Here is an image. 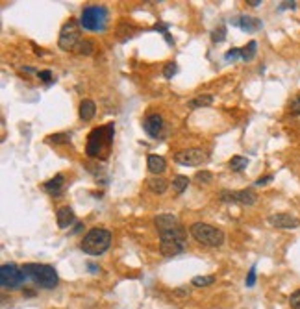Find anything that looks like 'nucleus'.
Masks as SVG:
<instances>
[{
  "mask_svg": "<svg viewBox=\"0 0 300 309\" xmlns=\"http://www.w3.org/2000/svg\"><path fill=\"white\" fill-rule=\"evenodd\" d=\"M113 135H115V124L108 122L106 126H98L91 133L87 135V145H85V154L87 158L98 159L113 143Z\"/></svg>",
  "mask_w": 300,
  "mask_h": 309,
  "instance_id": "f257e3e1",
  "label": "nucleus"
},
{
  "mask_svg": "<svg viewBox=\"0 0 300 309\" xmlns=\"http://www.w3.org/2000/svg\"><path fill=\"white\" fill-rule=\"evenodd\" d=\"M111 239H113V235H111L110 230H106V228H91L82 239L80 250L87 254V256H102V254L110 250Z\"/></svg>",
  "mask_w": 300,
  "mask_h": 309,
  "instance_id": "f03ea898",
  "label": "nucleus"
},
{
  "mask_svg": "<svg viewBox=\"0 0 300 309\" xmlns=\"http://www.w3.org/2000/svg\"><path fill=\"white\" fill-rule=\"evenodd\" d=\"M156 230L159 233V239H170V241H178V243H187V230L183 228L178 217L170 215V213H161L154 218Z\"/></svg>",
  "mask_w": 300,
  "mask_h": 309,
  "instance_id": "7ed1b4c3",
  "label": "nucleus"
},
{
  "mask_svg": "<svg viewBox=\"0 0 300 309\" xmlns=\"http://www.w3.org/2000/svg\"><path fill=\"white\" fill-rule=\"evenodd\" d=\"M22 270H24V274L28 276V280H32L41 289H54L59 282L58 272H56V269H54L52 265L26 263L22 267Z\"/></svg>",
  "mask_w": 300,
  "mask_h": 309,
  "instance_id": "20e7f679",
  "label": "nucleus"
},
{
  "mask_svg": "<svg viewBox=\"0 0 300 309\" xmlns=\"http://www.w3.org/2000/svg\"><path fill=\"white\" fill-rule=\"evenodd\" d=\"M189 233L193 235V239H195L196 243H200L202 246H208V248H219L226 241V235H224V231L221 228L206 222L191 224Z\"/></svg>",
  "mask_w": 300,
  "mask_h": 309,
  "instance_id": "39448f33",
  "label": "nucleus"
},
{
  "mask_svg": "<svg viewBox=\"0 0 300 309\" xmlns=\"http://www.w3.org/2000/svg\"><path fill=\"white\" fill-rule=\"evenodd\" d=\"M108 20H110V13L104 6H98V4H91V6H85L80 13V26L82 30L87 32H104L108 26Z\"/></svg>",
  "mask_w": 300,
  "mask_h": 309,
  "instance_id": "423d86ee",
  "label": "nucleus"
},
{
  "mask_svg": "<svg viewBox=\"0 0 300 309\" xmlns=\"http://www.w3.org/2000/svg\"><path fill=\"white\" fill-rule=\"evenodd\" d=\"M80 41H82V26H80V22L76 19H69L59 30L58 46L67 52V50L76 48Z\"/></svg>",
  "mask_w": 300,
  "mask_h": 309,
  "instance_id": "0eeeda50",
  "label": "nucleus"
},
{
  "mask_svg": "<svg viewBox=\"0 0 300 309\" xmlns=\"http://www.w3.org/2000/svg\"><path fill=\"white\" fill-rule=\"evenodd\" d=\"M26 280L28 276L24 274L22 267H17L13 263H6L0 267V285H2V289H19Z\"/></svg>",
  "mask_w": 300,
  "mask_h": 309,
  "instance_id": "6e6552de",
  "label": "nucleus"
},
{
  "mask_svg": "<svg viewBox=\"0 0 300 309\" xmlns=\"http://www.w3.org/2000/svg\"><path fill=\"white\" fill-rule=\"evenodd\" d=\"M219 200L224 204H241V206H254L258 202V195L252 189H239V191H230L222 189L219 193Z\"/></svg>",
  "mask_w": 300,
  "mask_h": 309,
  "instance_id": "1a4fd4ad",
  "label": "nucleus"
},
{
  "mask_svg": "<svg viewBox=\"0 0 300 309\" xmlns=\"http://www.w3.org/2000/svg\"><path fill=\"white\" fill-rule=\"evenodd\" d=\"M174 161L182 167H198L208 161V156L202 148H185L174 154Z\"/></svg>",
  "mask_w": 300,
  "mask_h": 309,
  "instance_id": "9d476101",
  "label": "nucleus"
},
{
  "mask_svg": "<svg viewBox=\"0 0 300 309\" xmlns=\"http://www.w3.org/2000/svg\"><path fill=\"white\" fill-rule=\"evenodd\" d=\"M143 130L149 133L152 139H159L163 135L165 130V120L159 113H150L143 118Z\"/></svg>",
  "mask_w": 300,
  "mask_h": 309,
  "instance_id": "9b49d317",
  "label": "nucleus"
},
{
  "mask_svg": "<svg viewBox=\"0 0 300 309\" xmlns=\"http://www.w3.org/2000/svg\"><path fill=\"white\" fill-rule=\"evenodd\" d=\"M267 222L280 230H295L300 226V218H297L291 213H274L267 217Z\"/></svg>",
  "mask_w": 300,
  "mask_h": 309,
  "instance_id": "f8f14e48",
  "label": "nucleus"
},
{
  "mask_svg": "<svg viewBox=\"0 0 300 309\" xmlns=\"http://www.w3.org/2000/svg\"><path fill=\"white\" fill-rule=\"evenodd\" d=\"M230 22H232L234 26L241 28L243 32H247V33H254L263 28V22H261L260 19H256V17H250V15H241V17L230 20Z\"/></svg>",
  "mask_w": 300,
  "mask_h": 309,
  "instance_id": "ddd939ff",
  "label": "nucleus"
},
{
  "mask_svg": "<svg viewBox=\"0 0 300 309\" xmlns=\"http://www.w3.org/2000/svg\"><path fill=\"white\" fill-rule=\"evenodd\" d=\"M159 252L163 257H174L185 252V244L170 239H159Z\"/></svg>",
  "mask_w": 300,
  "mask_h": 309,
  "instance_id": "4468645a",
  "label": "nucleus"
},
{
  "mask_svg": "<svg viewBox=\"0 0 300 309\" xmlns=\"http://www.w3.org/2000/svg\"><path fill=\"white\" fill-rule=\"evenodd\" d=\"M56 220H58L59 230H67V228H71L72 224L76 222V215H74L72 207L63 206V207H59V209L56 211Z\"/></svg>",
  "mask_w": 300,
  "mask_h": 309,
  "instance_id": "2eb2a0df",
  "label": "nucleus"
},
{
  "mask_svg": "<svg viewBox=\"0 0 300 309\" xmlns=\"http://www.w3.org/2000/svg\"><path fill=\"white\" fill-rule=\"evenodd\" d=\"M63 185H65V176L63 174H56L54 178H50L48 182H45L43 189L52 197H59L63 193Z\"/></svg>",
  "mask_w": 300,
  "mask_h": 309,
  "instance_id": "dca6fc26",
  "label": "nucleus"
},
{
  "mask_svg": "<svg viewBox=\"0 0 300 309\" xmlns=\"http://www.w3.org/2000/svg\"><path fill=\"white\" fill-rule=\"evenodd\" d=\"M147 167L149 171L154 174V176H161L165 171H167V161L161 156H156V154H150L147 158Z\"/></svg>",
  "mask_w": 300,
  "mask_h": 309,
  "instance_id": "f3484780",
  "label": "nucleus"
},
{
  "mask_svg": "<svg viewBox=\"0 0 300 309\" xmlns=\"http://www.w3.org/2000/svg\"><path fill=\"white\" fill-rule=\"evenodd\" d=\"M78 115L82 120H91L95 115H97V104L93 102L91 99H85L80 102V107H78Z\"/></svg>",
  "mask_w": 300,
  "mask_h": 309,
  "instance_id": "a211bd4d",
  "label": "nucleus"
},
{
  "mask_svg": "<svg viewBox=\"0 0 300 309\" xmlns=\"http://www.w3.org/2000/svg\"><path fill=\"white\" fill-rule=\"evenodd\" d=\"M147 187H149L152 193H156V195H163V193L169 189V182L161 176H154L147 180Z\"/></svg>",
  "mask_w": 300,
  "mask_h": 309,
  "instance_id": "6ab92c4d",
  "label": "nucleus"
},
{
  "mask_svg": "<svg viewBox=\"0 0 300 309\" xmlns=\"http://www.w3.org/2000/svg\"><path fill=\"white\" fill-rule=\"evenodd\" d=\"M213 100H215V97H213V95H209V93H206V95H198V97H195V99H191L189 102H187V107H189V109L209 107V105L213 104Z\"/></svg>",
  "mask_w": 300,
  "mask_h": 309,
  "instance_id": "aec40b11",
  "label": "nucleus"
},
{
  "mask_svg": "<svg viewBox=\"0 0 300 309\" xmlns=\"http://www.w3.org/2000/svg\"><path fill=\"white\" fill-rule=\"evenodd\" d=\"M247 165H248V159L245 158V156H232L228 161V167H230V171H234V172H241L247 169Z\"/></svg>",
  "mask_w": 300,
  "mask_h": 309,
  "instance_id": "412c9836",
  "label": "nucleus"
},
{
  "mask_svg": "<svg viewBox=\"0 0 300 309\" xmlns=\"http://www.w3.org/2000/svg\"><path fill=\"white\" fill-rule=\"evenodd\" d=\"M189 187V178L187 176H182V174H178V176L172 178V191L176 193V195H182L185 189Z\"/></svg>",
  "mask_w": 300,
  "mask_h": 309,
  "instance_id": "4be33fe9",
  "label": "nucleus"
},
{
  "mask_svg": "<svg viewBox=\"0 0 300 309\" xmlns=\"http://www.w3.org/2000/svg\"><path fill=\"white\" fill-rule=\"evenodd\" d=\"M256 52H258V43H256V41H250L247 46H243L241 48V59L243 61H250V59H254Z\"/></svg>",
  "mask_w": 300,
  "mask_h": 309,
  "instance_id": "5701e85b",
  "label": "nucleus"
},
{
  "mask_svg": "<svg viewBox=\"0 0 300 309\" xmlns=\"http://www.w3.org/2000/svg\"><path fill=\"white\" fill-rule=\"evenodd\" d=\"M76 48H78V52L82 54V56H91L93 50H95V41L93 39H82Z\"/></svg>",
  "mask_w": 300,
  "mask_h": 309,
  "instance_id": "b1692460",
  "label": "nucleus"
},
{
  "mask_svg": "<svg viewBox=\"0 0 300 309\" xmlns=\"http://www.w3.org/2000/svg\"><path fill=\"white\" fill-rule=\"evenodd\" d=\"M215 283V276H195L191 280L193 287H209Z\"/></svg>",
  "mask_w": 300,
  "mask_h": 309,
  "instance_id": "393cba45",
  "label": "nucleus"
},
{
  "mask_svg": "<svg viewBox=\"0 0 300 309\" xmlns=\"http://www.w3.org/2000/svg\"><path fill=\"white\" fill-rule=\"evenodd\" d=\"M48 141L54 143V145H69V143H71V135H69V133H63V132L52 133V135L48 137Z\"/></svg>",
  "mask_w": 300,
  "mask_h": 309,
  "instance_id": "a878e982",
  "label": "nucleus"
},
{
  "mask_svg": "<svg viewBox=\"0 0 300 309\" xmlns=\"http://www.w3.org/2000/svg\"><path fill=\"white\" fill-rule=\"evenodd\" d=\"M224 39H226V28L224 26H219L211 32V41L213 43H222Z\"/></svg>",
  "mask_w": 300,
  "mask_h": 309,
  "instance_id": "bb28decb",
  "label": "nucleus"
},
{
  "mask_svg": "<svg viewBox=\"0 0 300 309\" xmlns=\"http://www.w3.org/2000/svg\"><path fill=\"white\" fill-rule=\"evenodd\" d=\"M176 73H178V65L174 63V61H169V63H165V67H163V78L170 80Z\"/></svg>",
  "mask_w": 300,
  "mask_h": 309,
  "instance_id": "cd10ccee",
  "label": "nucleus"
},
{
  "mask_svg": "<svg viewBox=\"0 0 300 309\" xmlns=\"http://www.w3.org/2000/svg\"><path fill=\"white\" fill-rule=\"evenodd\" d=\"M195 180L200 184H209V182H213V174L209 171H198L195 174Z\"/></svg>",
  "mask_w": 300,
  "mask_h": 309,
  "instance_id": "c85d7f7f",
  "label": "nucleus"
},
{
  "mask_svg": "<svg viewBox=\"0 0 300 309\" xmlns=\"http://www.w3.org/2000/svg\"><path fill=\"white\" fill-rule=\"evenodd\" d=\"M289 306H291V309H300V289L295 291L293 295L289 296Z\"/></svg>",
  "mask_w": 300,
  "mask_h": 309,
  "instance_id": "c756f323",
  "label": "nucleus"
},
{
  "mask_svg": "<svg viewBox=\"0 0 300 309\" xmlns=\"http://www.w3.org/2000/svg\"><path fill=\"white\" fill-rule=\"evenodd\" d=\"M245 283H247L248 289H250V287H254V285H256V267H250V270H248V274H247V280H245Z\"/></svg>",
  "mask_w": 300,
  "mask_h": 309,
  "instance_id": "7c9ffc66",
  "label": "nucleus"
},
{
  "mask_svg": "<svg viewBox=\"0 0 300 309\" xmlns=\"http://www.w3.org/2000/svg\"><path fill=\"white\" fill-rule=\"evenodd\" d=\"M241 58V48H232V50H228V52L224 54V59L226 61H234V59Z\"/></svg>",
  "mask_w": 300,
  "mask_h": 309,
  "instance_id": "2f4dec72",
  "label": "nucleus"
},
{
  "mask_svg": "<svg viewBox=\"0 0 300 309\" xmlns=\"http://www.w3.org/2000/svg\"><path fill=\"white\" fill-rule=\"evenodd\" d=\"M291 113L293 115H300V95L291 100Z\"/></svg>",
  "mask_w": 300,
  "mask_h": 309,
  "instance_id": "473e14b6",
  "label": "nucleus"
},
{
  "mask_svg": "<svg viewBox=\"0 0 300 309\" xmlns=\"http://www.w3.org/2000/svg\"><path fill=\"white\" fill-rule=\"evenodd\" d=\"M37 76H39V80L41 82H46V84H50V82H52V73H50V71H39V73H37Z\"/></svg>",
  "mask_w": 300,
  "mask_h": 309,
  "instance_id": "72a5a7b5",
  "label": "nucleus"
},
{
  "mask_svg": "<svg viewBox=\"0 0 300 309\" xmlns=\"http://www.w3.org/2000/svg\"><path fill=\"white\" fill-rule=\"evenodd\" d=\"M273 174H267V176H261V178H258V180H256V185H258V187H261V185H267L269 182H271V180H273Z\"/></svg>",
  "mask_w": 300,
  "mask_h": 309,
  "instance_id": "f704fd0d",
  "label": "nucleus"
},
{
  "mask_svg": "<svg viewBox=\"0 0 300 309\" xmlns=\"http://www.w3.org/2000/svg\"><path fill=\"white\" fill-rule=\"evenodd\" d=\"M295 7H297V2L295 0H291V2L287 0V2H282L280 6H278V9H295Z\"/></svg>",
  "mask_w": 300,
  "mask_h": 309,
  "instance_id": "c9c22d12",
  "label": "nucleus"
},
{
  "mask_svg": "<svg viewBox=\"0 0 300 309\" xmlns=\"http://www.w3.org/2000/svg\"><path fill=\"white\" fill-rule=\"evenodd\" d=\"M87 269L91 270L93 274H97L98 270H100V267H98V265H95V263H87Z\"/></svg>",
  "mask_w": 300,
  "mask_h": 309,
  "instance_id": "e433bc0d",
  "label": "nucleus"
},
{
  "mask_svg": "<svg viewBox=\"0 0 300 309\" xmlns=\"http://www.w3.org/2000/svg\"><path fill=\"white\" fill-rule=\"evenodd\" d=\"M247 4H248V6H252V7H258L261 4V0H248Z\"/></svg>",
  "mask_w": 300,
  "mask_h": 309,
  "instance_id": "4c0bfd02",
  "label": "nucleus"
},
{
  "mask_svg": "<svg viewBox=\"0 0 300 309\" xmlns=\"http://www.w3.org/2000/svg\"><path fill=\"white\" fill-rule=\"evenodd\" d=\"M174 293H176V295H180V296H187V295H189V291H187V289H176Z\"/></svg>",
  "mask_w": 300,
  "mask_h": 309,
  "instance_id": "58836bf2",
  "label": "nucleus"
},
{
  "mask_svg": "<svg viewBox=\"0 0 300 309\" xmlns=\"http://www.w3.org/2000/svg\"><path fill=\"white\" fill-rule=\"evenodd\" d=\"M33 295H35L33 291H24V296H33Z\"/></svg>",
  "mask_w": 300,
  "mask_h": 309,
  "instance_id": "ea45409f",
  "label": "nucleus"
}]
</instances>
